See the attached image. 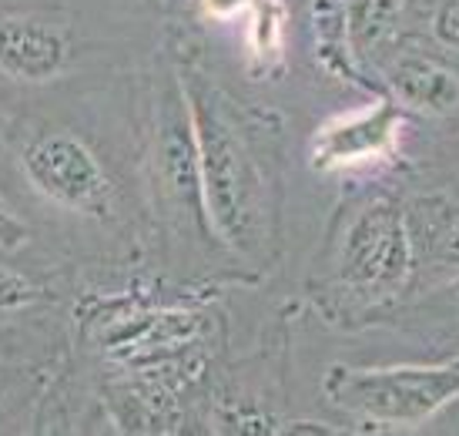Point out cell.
<instances>
[{"mask_svg":"<svg viewBox=\"0 0 459 436\" xmlns=\"http://www.w3.org/2000/svg\"><path fill=\"white\" fill-rule=\"evenodd\" d=\"M171 51L192 111L208 225L231 262L258 283L285 249V118L225 88L192 44L171 40Z\"/></svg>","mask_w":459,"mask_h":436,"instance_id":"1","label":"cell"},{"mask_svg":"<svg viewBox=\"0 0 459 436\" xmlns=\"http://www.w3.org/2000/svg\"><path fill=\"white\" fill-rule=\"evenodd\" d=\"M138 128V181L144 212L171 279L208 289H218L221 283H252L208 225L192 111L171 44L144 77Z\"/></svg>","mask_w":459,"mask_h":436,"instance_id":"2","label":"cell"},{"mask_svg":"<svg viewBox=\"0 0 459 436\" xmlns=\"http://www.w3.org/2000/svg\"><path fill=\"white\" fill-rule=\"evenodd\" d=\"M416 289L403 188L356 185L339 198L306 295L322 319L345 329L385 326L393 309Z\"/></svg>","mask_w":459,"mask_h":436,"instance_id":"3","label":"cell"},{"mask_svg":"<svg viewBox=\"0 0 459 436\" xmlns=\"http://www.w3.org/2000/svg\"><path fill=\"white\" fill-rule=\"evenodd\" d=\"M0 148L38 205L138 252L148 218L134 215V192L88 131L51 118H11L0 128Z\"/></svg>","mask_w":459,"mask_h":436,"instance_id":"4","label":"cell"},{"mask_svg":"<svg viewBox=\"0 0 459 436\" xmlns=\"http://www.w3.org/2000/svg\"><path fill=\"white\" fill-rule=\"evenodd\" d=\"M459 399V353L429 362L349 366L322 376V403L356 433H420Z\"/></svg>","mask_w":459,"mask_h":436,"instance_id":"5","label":"cell"},{"mask_svg":"<svg viewBox=\"0 0 459 436\" xmlns=\"http://www.w3.org/2000/svg\"><path fill=\"white\" fill-rule=\"evenodd\" d=\"M412 115L403 111L389 94H372L369 104L356 111L332 115L312 131L306 161L316 175H412L403 142Z\"/></svg>","mask_w":459,"mask_h":436,"instance_id":"6","label":"cell"},{"mask_svg":"<svg viewBox=\"0 0 459 436\" xmlns=\"http://www.w3.org/2000/svg\"><path fill=\"white\" fill-rule=\"evenodd\" d=\"M379 94L403 111L446 128L459 121V57L426 38H406L376 71Z\"/></svg>","mask_w":459,"mask_h":436,"instance_id":"7","label":"cell"},{"mask_svg":"<svg viewBox=\"0 0 459 436\" xmlns=\"http://www.w3.org/2000/svg\"><path fill=\"white\" fill-rule=\"evenodd\" d=\"M77 54L71 17L40 7L0 11V77L24 88L54 84Z\"/></svg>","mask_w":459,"mask_h":436,"instance_id":"8","label":"cell"},{"mask_svg":"<svg viewBox=\"0 0 459 436\" xmlns=\"http://www.w3.org/2000/svg\"><path fill=\"white\" fill-rule=\"evenodd\" d=\"M403 218L416 289L459 279V195L436 181L409 179L403 185Z\"/></svg>","mask_w":459,"mask_h":436,"instance_id":"9","label":"cell"},{"mask_svg":"<svg viewBox=\"0 0 459 436\" xmlns=\"http://www.w3.org/2000/svg\"><path fill=\"white\" fill-rule=\"evenodd\" d=\"M198 17L235 24L245 40V67L252 77H279L289 65V4L285 0H195Z\"/></svg>","mask_w":459,"mask_h":436,"instance_id":"10","label":"cell"},{"mask_svg":"<svg viewBox=\"0 0 459 436\" xmlns=\"http://www.w3.org/2000/svg\"><path fill=\"white\" fill-rule=\"evenodd\" d=\"M383 329L412 336L433 349V356L459 353V279L409 292Z\"/></svg>","mask_w":459,"mask_h":436,"instance_id":"11","label":"cell"},{"mask_svg":"<svg viewBox=\"0 0 459 436\" xmlns=\"http://www.w3.org/2000/svg\"><path fill=\"white\" fill-rule=\"evenodd\" d=\"M308 34H312V57L329 77L376 94L372 81L362 74L352 38H349V0H312L308 4Z\"/></svg>","mask_w":459,"mask_h":436,"instance_id":"12","label":"cell"},{"mask_svg":"<svg viewBox=\"0 0 459 436\" xmlns=\"http://www.w3.org/2000/svg\"><path fill=\"white\" fill-rule=\"evenodd\" d=\"M57 302L51 283H44L30 272L17 269L11 262H0V319L24 316V312H40Z\"/></svg>","mask_w":459,"mask_h":436,"instance_id":"13","label":"cell"},{"mask_svg":"<svg viewBox=\"0 0 459 436\" xmlns=\"http://www.w3.org/2000/svg\"><path fill=\"white\" fill-rule=\"evenodd\" d=\"M30 372H38V370H30L27 362L0 360V410H7L17 397H24V386L34 379Z\"/></svg>","mask_w":459,"mask_h":436,"instance_id":"14","label":"cell"},{"mask_svg":"<svg viewBox=\"0 0 459 436\" xmlns=\"http://www.w3.org/2000/svg\"><path fill=\"white\" fill-rule=\"evenodd\" d=\"M27 242H30L27 222L17 215V212L4 202V195H0V252H17V249H24Z\"/></svg>","mask_w":459,"mask_h":436,"instance_id":"15","label":"cell"}]
</instances>
